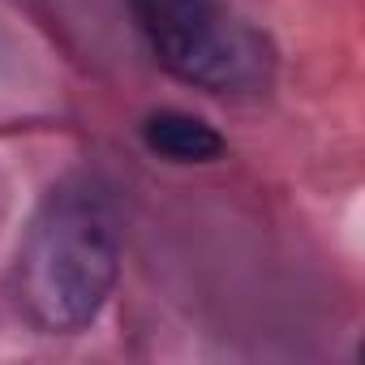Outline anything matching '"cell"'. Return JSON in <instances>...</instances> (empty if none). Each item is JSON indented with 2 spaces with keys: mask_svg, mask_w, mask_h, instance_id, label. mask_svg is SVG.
<instances>
[{
  "mask_svg": "<svg viewBox=\"0 0 365 365\" xmlns=\"http://www.w3.org/2000/svg\"><path fill=\"white\" fill-rule=\"evenodd\" d=\"M155 61L207 95H262L275 78L267 35L228 0H129Z\"/></svg>",
  "mask_w": 365,
  "mask_h": 365,
  "instance_id": "obj_2",
  "label": "cell"
},
{
  "mask_svg": "<svg viewBox=\"0 0 365 365\" xmlns=\"http://www.w3.org/2000/svg\"><path fill=\"white\" fill-rule=\"evenodd\" d=\"M142 142L150 155L168 163H215L224 155V138L194 112L159 108L142 120Z\"/></svg>",
  "mask_w": 365,
  "mask_h": 365,
  "instance_id": "obj_3",
  "label": "cell"
},
{
  "mask_svg": "<svg viewBox=\"0 0 365 365\" xmlns=\"http://www.w3.org/2000/svg\"><path fill=\"white\" fill-rule=\"evenodd\" d=\"M120 275V228L103 190L69 176L22 228L9 262L14 309L43 335H78L108 305Z\"/></svg>",
  "mask_w": 365,
  "mask_h": 365,
  "instance_id": "obj_1",
  "label": "cell"
}]
</instances>
